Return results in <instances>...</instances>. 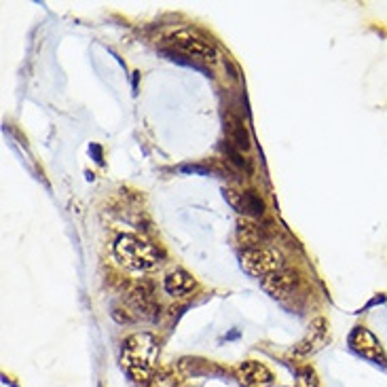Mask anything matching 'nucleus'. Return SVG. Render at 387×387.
<instances>
[{
    "mask_svg": "<svg viewBox=\"0 0 387 387\" xmlns=\"http://www.w3.org/2000/svg\"><path fill=\"white\" fill-rule=\"evenodd\" d=\"M295 275L286 271V269H279L267 277L261 279V286L267 295H271L273 299H286L290 292H292V288H295Z\"/></svg>",
    "mask_w": 387,
    "mask_h": 387,
    "instance_id": "nucleus-10",
    "label": "nucleus"
},
{
    "mask_svg": "<svg viewBox=\"0 0 387 387\" xmlns=\"http://www.w3.org/2000/svg\"><path fill=\"white\" fill-rule=\"evenodd\" d=\"M237 239L244 244V246H252L256 248V244H261L265 239V233L263 229L258 227V224L250 222V220H241L237 224Z\"/></svg>",
    "mask_w": 387,
    "mask_h": 387,
    "instance_id": "nucleus-13",
    "label": "nucleus"
},
{
    "mask_svg": "<svg viewBox=\"0 0 387 387\" xmlns=\"http://www.w3.org/2000/svg\"><path fill=\"white\" fill-rule=\"evenodd\" d=\"M159 341L148 333L127 337L121 347V366L138 383H148L157 373Z\"/></svg>",
    "mask_w": 387,
    "mask_h": 387,
    "instance_id": "nucleus-1",
    "label": "nucleus"
},
{
    "mask_svg": "<svg viewBox=\"0 0 387 387\" xmlns=\"http://www.w3.org/2000/svg\"><path fill=\"white\" fill-rule=\"evenodd\" d=\"M224 197L231 204V208H235L239 214L256 218V216H263L265 212V204L263 199L256 195L254 190H235V188H227L224 190Z\"/></svg>",
    "mask_w": 387,
    "mask_h": 387,
    "instance_id": "nucleus-7",
    "label": "nucleus"
},
{
    "mask_svg": "<svg viewBox=\"0 0 387 387\" xmlns=\"http://www.w3.org/2000/svg\"><path fill=\"white\" fill-rule=\"evenodd\" d=\"M115 254L125 267L134 271H152L163 258L159 248L138 235H121L115 244Z\"/></svg>",
    "mask_w": 387,
    "mask_h": 387,
    "instance_id": "nucleus-2",
    "label": "nucleus"
},
{
    "mask_svg": "<svg viewBox=\"0 0 387 387\" xmlns=\"http://www.w3.org/2000/svg\"><path fill=\"white\" fill-rule=\"evenodd\" d=\"M170 41H172V45L178 51H182V53H186L190 57H195L199 61L214 63L216 57H218L214 45L210 41H206L204 37H199L197 32H192V30H180V32H176V34H172Z\"/></svg>",
    "mask_w": 387,
    "mask_h": 387,
    "instance_id": "nucleus-4",
    "label": "nucleus"
},
{
    "mask_svg": "<svg viewBox=\"0 0 387 387\" xmlns=\"http://www.w3.org/2000/svg\"><path fill=\"white\" fill-rule=\"evenodd\" d=\"M166 290L172 297H178V299L186 297V295L192 292V290H195V279H192L186 271L176 269V271H172L166 277Z\"/></svg>",
    "mask_w": 387,
    "mask_h": 387,
    "instance_id": "nucleus-12",
    "label": "nucleus"
},
{
    "mask_svg": "<svg viewBox=\"0 0 387 387\" xmlns=\"http://www.w3.org/2000/svg\"><path fill=\"white\" fill-rule=\"evenodd\" d=\"M297 387H319L317 375L311 366L297 368Z\"/></svg>",
    "mask_w": 387,
    "mask_h": 387,
    "instance_id": "nucleus-15",
    "label": "nucleus"
},
{
    "mask_svg": "<svg viewBox=\"0 0 387 387\" xmlns=\"http://www.w3.org/2000/svg\"><path fill=\"white\" fill-rule=\"evenodd\" d=\"M129 305L132 309L140 315V317H152L157 313V301H155V290L152 284L148 281H140L136 284V288L129 292Z\"/></svg>",
    "mask_w": 387,
    "mask_h": 387,
    "instance_id": "nucleus-9",
    "label": "nucleus"
},
{
    "mask_svg": "<svg viewBox=\"0 0 387 387\" xmlns=\"http://www.w3.org/2000/svg\"><path fill=\"white\" fill-rule=\"evenodd\" d=\"M326 341H328V321L324 317H315L307 328V335L295 347V356H311V353L324 347Z\"/></svg>",
    "mask_w": 387,
    "mask_h": 387,
    "instance_id": "nucleus-6",
    "label": "nucleus"
},
{
    "mask_svg": "<svg viewBox=\"0 0 387 387\" xmlns=\"http://www.w3.org/2000/svg\"><path fill=\"white\" fill-rule=\"evenodd\" d=\"M148 387H178V377L172 368H161L155 373V377L146 383Z\"/></svg>",
    "mask_w": 387,
    "mask_h": 387,
    "instance_id": "nucleus-14",
    "label": "nucleus"
},
{
    "mask_svg": "<svg viewBox=\"0 0 387 387\" xmlns=\"http://www.w3.org/2000/svg\"><path fill=\"white\" fill-rule=\"evenodd\" d=\"M235 373H237V379H239L241 387H269L273 383L271 370L265 364L254 362V360H248V362L239 364Z\"/></svg>",
    "mask_w": 387,
    "mask_h": 387,
    "instance_id": "nucleus-8",
    "label": "nucleus"
},
{
    "mask_svg": "<svg viewBox=\"0 0 387 387\" xmlns=\"http://www.w3.org/2000/svg\"><path fill=\"white\" fill-rule=\"evenodd\" d=\"M227 140H229V148L244 152L250 148V134L246 125L241 123V119L237 117H229L227 119Z\"/></svg>",
    "mask_w": 387,
    "mask_h": 387,
    "instance_id": "nucleus-11",
    "label": "nucleus"
},
{
    "mask_svg": "<svg viewBox=\"0 0 387 387\" xmlns=\"http://www.w3.org/2000/svg\"><path fill=\"white\" fill-rule=\"evenodd\" d=\"M349 343H351V347H353V351L356 353H360L362 358H366V360H370V362H375V364H387V358H385V353H383V347H381V343L377 341V337L370 333V330H366V328H356L351 333V339H349Z\"/></svg>",
    "mask_w": 387,
    "mask_h": 387,
    "instance_id": "nucleus-5",
    "label": "nucleus"
},
{
    "mask_svg": "<svg viewBox=\"0 0 387 387\" xmlns=\"http://www.w3.org/2000/svg\"><path fill=\"white\" fill-rule=\"evenodd\" d=\"M241 269L254 277H267L279 269H284L279 252L271 248H248L241 254Z\"/></svg>",
    "mask_w": 387,
    "mask_h": 387,
    "instance_id": "nucleus-3",
    "label": "nucleus"
}]
</instances>
